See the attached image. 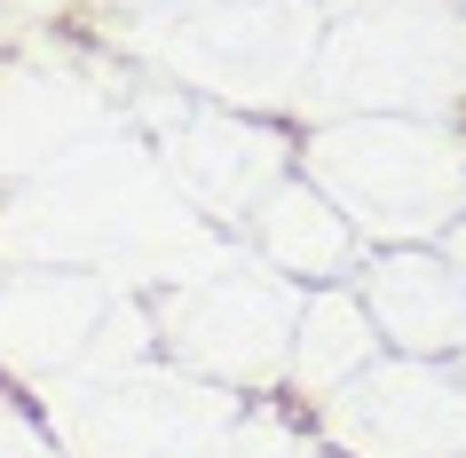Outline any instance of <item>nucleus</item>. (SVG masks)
Wrapping results in <instances>:
<instances>
[]
</instances>
